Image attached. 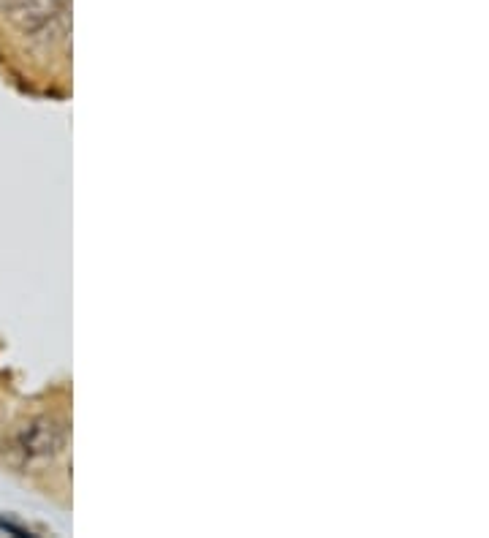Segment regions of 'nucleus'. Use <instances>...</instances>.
I'll list each match as a JSON object with an SVG mask.
<instances>
[{
	"instance_id": "1",
	"label": "nucleus",
	"mask_w": 489,
	"mask_h": 538,
	"mask_svg": "<svg viewBox=\"0 0 489 538\" xmlns=\"http://www.w3.org/2000/svg\"><path fill=\"white\" fill-rule=\"evenodd\" d=\"M66 446V422L52 414H39L11 430L9 438L0 443V457L9 462L14 471H39L58 460L60 454L66 452Z\"/></svg>"
},
{
	"instance_id": "2",
	"label": "nucleus",
	"mask_w": 489,
	"mask_h": 538,
	"mask_svg": "<svg viewBox=\"0 0 489 538\" xmlns=\"http://www.w3.org/2000/svg\"><path fill=\"white\" fill-rule=\"evenodd\" d=\"M0 9L9 14L17 28L36 36L63 17L66 0H0Z\"/></svg>"
}]
</instances>
